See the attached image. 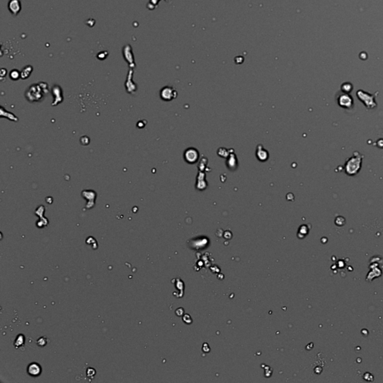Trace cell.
Segmentation results:
<instances>
[{
    "instance_id": "10",
    "label": "cell",
    "mask_w": 383,
    "mask_h": 383,
    "mask_svg": "<svg viewBox=\"0 0 383 383\" xmlns=\"http://www.w3.org/2000/svg\"><path fill=\"white\" fill-rule=\"evenodd\" d=\"M341 89H342V91H344V93H347V94H349V93L352 91V86L350 84V83H344V84L342 85Z\"/></svg>"
},
{
    "instance_id": "7",
    "label": "cell",
    "mask_w": 383,
    "mask_h": 383,
    "mask_svg": "<svg viewBox=\"0 0 383 383\" xmlns=\"http://www.w3.org/2000/svg\"><path fill=\"white\" fill-rule=\"evenodd\" d=\"M174 90L171 88L165 87L163 90L161 91V97L163 100H170L173 98L174 96Z\"/></svg>"
},
{
    "instance_id": "6",
    "label": "cell",
    "mask_w": 383,
    "mask_h": 383,
    "mask_svg": "<svg viewBox=\"0 0 383 383\" xmlns=\"http://www.w3.org/2000/svg\"><path fill=\"white\" fill-rule=\"evenodd\" d=\"M9 12L14 15H17L21 10V2L20 0H10L8 4Z\"/></svg>"
},
{
    "instance_id": "5",
    "label": "cell",
    "mask_w": 383,
    "mask_h": 383,
    "mask_svg": "<svg viewBox=\"0 0 383 383\" xmlns=\"http://www.w3.org/2000/svg\"><path fill=\"white\" fill-rule=\"evenodd\" d=\"M27 371H28L29 375H30L31 376H33V377H36V376H38L39 375H41V372H42V368H41V365L39 364L36 363V362H33V363H31L29 365L28 368H27Z\"/></svg>"
},
{
    "instance_id": "1",
    "label": "cell",
    "mask_w": 383,
    "mask_h": 383,
    "mask_svg": "<svg viewBox=\"0 0 383 383\" xmlns=\"http://www.w3.org/2000/svg\"><path fill=\"white\" fill-rule=\"evenodd\" d=\"M363 156L358 152H354L352 157L349 158L346 161L344 170L345 173L349 176H355L359 172L361 168Z\"/></svg>"
},
{
    "instance_id": "3",
    "label": "cell",
    "mask_w": 383,
    "mask_h": 383,
    "mask_svg": "<svg viewBox=\"0 0 383 383\" xmlns=\"http://www.w3.org/2000/svg\"><path fill=\"white\" fill-rule=\"evenodd\" d=\"M357 97L360 100L363 102L365 106L368 109H373L376 106V102L375 101V95L365 92L364 91H357Z\"/></svg>"
},
{
    "instance_id": "11",
    "label": "cell",
    "mask_w": 383,
    "mask_h": 383,
    "mask_svg": "<svg viewBox=\"0 0 383 383\" xmlns=\"http://www.w3.org/2000/svg\"><path fill=\"white\" fill-rule=\"evenodd\" d=\"M20 76H21V73L17 70H13L10 73V77L12 79L14 80H17L20 78Z\"/></svg>"
},
{
    "instance_id": "9",
    "label": "cell",
    "mask_w": 383,
    "mask_h": 383,
    "mask_svg": "<svg viewBox=\"0 0 383 383\" xmlns=\"http://www.w3.org/2000/svg\"><path fill=\"white\" fill-rule=\"evenodd\" d=\"M24 338L23 334H20L17 338V340L15 341V343H14V345H15L16 348H18L20 346L23 345L24 344Z\"/></svg>"
},
{
    "instance_id": "8",
    "label": "cell",
    "mask_w": 383,
    "mask_h": 383,
    "mask_svg": "<svg viewBox=\"0 0 383 383\" xmlns=\"http://www.w3.org/2000/svg\"><path fill=\"white\" fill-rule=\"evenodd\" d=\"M32 71V68L31 66L25 67V68H23V70H22L21 73H21V76H20V77H21L22 79H27V78L30 76Z\"/></svg>"
},
{
    "instance_id": "4",
    "label": "cell",
    "mask_w": 383,
    "mask_h": 383,
    "mask_svg": "<svg viewBox=\"0 0 383 383\" xmlns=\"http://www.w3.org/2000/svg\"><path fill=\"white\" fill-rule=\"evenodd\" d=\"M338 103L342 108L346 109H350L352 108L354 100L352 97L347 93H342L338 97Z\"/></svg>"
},
{
    "instance_id": "2",
    "label": "cell",
    "mask_w": 383,
    "mask_h": 383,
    "mask_svg": "<svg viewBox=\"0 0 383 383\" xmlns=\"http://www.w3.org/2000/svg\"><path fill=\"white\" fill-rule=\"evenodd\" d=\"M44 89V87L42 89L41 86H38V85H33L25 92V97L28 99V100L31 102L40 101V100H43L44 94H46V93H43L44 92V90H43Z\"/></svg>"
}]
</instances>
